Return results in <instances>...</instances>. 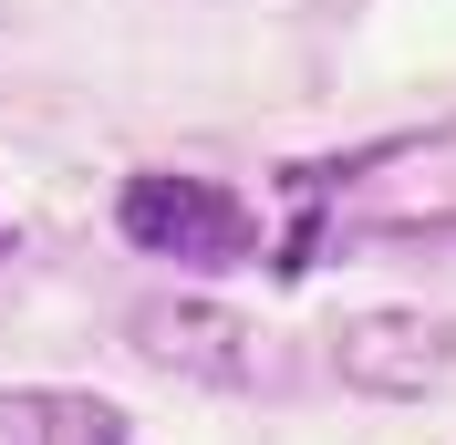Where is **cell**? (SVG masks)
Masks as SVG:
<instances>
[{
    "label": "cell",
    "mask_w": 456,
    "mask_h": 445,
    "mask_svg": "<svg viewBox=\"0 0 456 445\" xmlns=\"http://www.w3.org/2000/svg\"><path fill=\"white\" fill-rule=\"evenodd\" d=\"M114 228H125L135 249H156V259H187V270H239V259H249L239 197L208 187V176H125Z\"/></svg>",
    "instance_id": "obj_1"
},
{
    "label": "cell",
    "mask_w": 456,
    "mask_h": 445,
    "mask_svg": "<svg viewBox=\"0 0 456 445\" xmlns=\"http://www.w3.org/2000/svg\"><path fill=\"white\" fill-rule=\"evenodd\" d=\"M125 332H135V352H156L167 373H187V384H239V393L281 384V352H270L239 311H218V301H145Z\"/></svg>",
    "instance_id": "obj_2"
},
{
    "label": "cell",
    "mask_w": 456,
    "mask_h": 445,
    "mask_svg": "<svg viewBox=\"0 0 456 445\" xmlns=\"http://www.w3.org/2000/svg\"><path fill=\"white\" fill-rule=\"evenodd\" d=\"M332 362H342L353 393L415 404V393H436L456 373V321H436V311H363V321L332 332Z\"/></svg>",
    "instance_id": "obj_3"
},
{
    "label": "cell",
    "mask_w": 456,
    "mask_h": 445,
    "mask_svg": "<svg viewBox=\"0 0 456 445\" xmlns=\"http://www.w3.org/2000/svg\"><path fill=\"white\" fill-rule=\"evenodd\" d=\"M0 445H125V425L94 393H0Z\"/></svg>",
    "instance_id": "obj_4"
}]
</instances>
